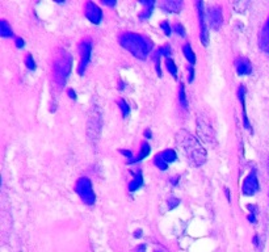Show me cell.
I'll use <instances>...</instances> for the list:
<instances>
[{
    "instance_id": "obj_37",
    "label": "cell",
    "mask_w": 269,
    "mask_h": 252,
    "mask_svg": "<svg viewBox=\"0 0 269 252\" xmlns=\"http://www.w3.org/2000/svg\"><path fill=\"white\" fill-rule=\"evenodd\" d=\"M67 96L70 97L71 100H77L78 99L77 91L74 90V88H69V90H67Z\"/></svg>"
},
{
    "instance_id": "obj_33",
    "label": "cell",
    "mask_w": 269,
    "mask_h": 252,
    "mask_svg": "<svg viewBox=\"0 0 269 252\" xmlns=\"http://www.w3.org/2000/svg\"><path fill=\"white\" fill-rule=\"evenodd\" d=\"M194 78H196V70H194V66L188 65V82H189V83L194 82Z\"/></svg>"
},
{
    "instance_id": "obj_2",
    "label": "cell",
    "mask_w": 269,
    "mask_h": 252,
    "mask_svg": "<svg viewBox=\"0 0 269 252\" xmlns=\"http://www.w3.org/2000/svg\"><path fill=\"white\" fill-rule=\"evenodd\" d=\"M118 43L122 49L129 51L134 58L140 60L147 59L154 50V42L149 37L136 32H122L118 36Z\"/></svg>"
},
{
    "instance_id": "obj_20",
    "label": "cell",
    "mask_w": 269,
    "mask_h": 252,
    "mask_svg": "<svg viewBox=\"0 0 269 252\" xmlns=\"http://www.w3.org/2000/svg\"><path fill=\"white\" fill-rule=\"evenodd\" d=\"M259 47L261 51L269 54V33L265 27H262L259 33Z\"/></svg>"
},
{
    "instance_id": "obj_22",
    "label": "cell",
    "mask_w": 269,
    "mask_h": 252,
    "mask_svg": "<svg viewBox=\"0 0 269 252\" xmlns=\"http://www.w3.org/2000/svg\"><path fill=\"white\" fill-rule=\"evenodd\" d=\"M164 66H166V70L168 71V74H171V77L173 78V79H176L179 78V67H177L176 62L172 59V58H166L164 59Z\"/></svg>"
},
{
    "instance_id": "obj_21",
    "label": "cell",
    "mask_w": 269,
    "mask_h": 252,
    "mask_svg": "<svg viewBox=\"0 0 269 252\" xmlns=\"http://www.w3.org/2000/svg\"><path fill=\"white\" fill-rule=\"evenodd\" d=\"M0 36L3 38H12L15 36L14 29H12L11 24L6 19L0 20Z\"/></svg>"
},
{
    "instance_id": "obj_27",
    "label": "cell",
    "mask_w": 269,
    "mask_h": 252,
    "mask_svg": "<svg viewBox=\"0 0 269 252\" xmlns=\"http://www.w3.org/2000/svg\"><path fill=\"white\" fill-rule=\"evenodd\" d=\"M24 63H25V67H27L28 70L36 71V69H37L36 59H34V56L30 53H28L27 55H25V58H24Z\"/></svg>"
},
{
    "instance_id": "obj_16",
    "label": "cell",
    "mask_w": 269,
    "mask_h": 252,
    "mask_svg": "<svg viewBox=\"0 0 269 252\" xmlns=\"http://www.w3.org/2000/svg\"><path fill=\"white\" fill-rule=\"evenodd\" d=\"M150 154H151V146H150V143L147 142V141H143V142L141 143L140 151H138V154L134 156V159H131L130 162H127V164H138V163H141L142 160L146 159Z\"/></svg>"
},
{
    "instance_id": "obj_5",
    "label": "cell",
    "mask_w": 269,
    "mask_h": 252,
    "mask_svg": "<svg viewBox=\"0 0 269 252\" xmlns=\"http://www.w3.org/2000/svg\"><path fill=\"white\" fill-rule=\"evenodd\" d=\"M74 192L77 193L78 197L82 200V203L87 206H93L96 204V193L93 189V184L90 177L87 176H80L75 181L74 185Z\"/></svg>"
},
{
    "instance_id": "obj_38",
    "label": "cell",
    "mask_w": 269,
    "mask_h": 252,
    "mask_svg": "<svg viewBox=\"0 0 269 252\" xmlns=\"http://www.w3.org/2000/svg\"><path fill=\"white\" fill-rule=\"evenodd\" d=\"M247 221H248L249 223H252V225H256V223H257V216H256V214H248V216H247Z\"/></svg>"
},
{
    "instance_id": "obj_26",
    "label": "cell",
    "mask_w": 269,
    "mask_h": 252,
    "mask_svg": "<svg viewBox=\"0 0 269 252\" xmlns=\"http://www.w3.org/2000/svg\"><path fill=\"white\" fill-rule=\"evenodd\" d=\"M155 53L158 54V55L162 56V58H164V59H166V58H171V54H172V47H171V45L167 43V45L160 46L159 49L156 50Z\"/></svg>"
},
{
    "instance_id": "obj_1",
    "label": "cell",
    "mask_w": 269,
    "mask_h": 252,
    "mask_svg": "<svg viewBox=\"0 0 269 252\" xmlns=\"http://www.w3.org/2000/svg\"><path fill=\"white\" fill-rule=\"evenodd\" d=\"M176 143L193 167H201L205 164L208 153L203 143L199 142L198 137L193 136L186 130H180L176 133Z\"/></svg>"
},
{
    "instance_id": "obj_28",
    "label": "cell",
    "mask_w": 269,
    "mask_h": 252,
    "mask_svg": "<svg viewBox=\"0 0 269 252\" xmlns=\"http://www.w3.org/2000/svg\"><path fill=\"white\" fill-rule=\"evenodd\" d=\"M172 28H173V33H176L177 36L181 37V38H185V37H186V29H185V27H184L183 24L177 21V23L173 24Z\"/></svg>"
},
{
    "instance_id": "obj_47",
    "label": "cell",
    "mask_w": 269,
    "mask_h": 252,
    "mask_svg": "<svg viewBox=\"0 0 269 252\" xmlns=\"http://www.w3.org/2000/svg\"><path fill=\"white\" fill-rule=\"evenodd\" d=\"M154 252H167L166 249H158V251H154Z\"/></svg>"
},
{
    "instance_id": "obj_30",
    "label": "cell",
    "mask_w": 269,
    "mask_h": 252,
    "mask_svg": "<svg viewBox=\"0 0 269 252\" xmlns=\"http://www.w3.org/2000/svg\"><path fill=\"white\" fill-rule=\"evenodd\" d=\"M154 63H155V71L158 74V77L162 78L163 77V71H162V56L158 55L156 53H154Z\"/></svg>"
},
{
    "instance_id": "obj_7",
    "label": "cell",
    "mask_w": 269,
    "mask_h": 252,
    "mask_svg": "<svg viewBox=\"0 0 269 252\" xmlns=\"http://www.w3.org/2000/svg\"><path fill=\"white\" fill-rule=\"evenodd\" d=\"M197 19H198V29H199V41L204 46H208L210 42V28L208 23V15H206L205 3L198 0L196 2Z\"/></svg>"
},
{
    "instance_id": "obj_11",
    "label": "cell",
    "mask_w": 269,
    "mask_h": 252,
    "mask_svg": "<svg viewBox=\"0 0 269 252\" xmlns=\"http://www.w3.org/2000/svg\"><path fill=\"white\" fill-rule=\"evenodd\" d=\"M236 96L239 99L240 108H242V123L244 126V129H247L249 133H253L252 123L249 121L248 114H247V88L244 84H240L236 90Z\"/></svg>"
},
{
    "instance_id": "obj_39",
    "label": "cell",
    "mask_w": 269,
    "mask_h": 252,
    "mask_svg": "<svg viewBox=\"0 0 269 252\" xmlns=\"http://www.w3.org/2000/svg\"><path fill=\"white\" fill-rule=\"evenodd\" d=\"M136 252H147V244H146V243H141V244L137 245Z\"/></svg>"
},
{
    "instance_id": "obj_3",
    "label": "cell",
    "mask_w": 269,
    "mask_h": 252,
    "mask_svg": "<svg viewBox=\"0 0 269 252\" xmlns=\"http://www.w3.org/2000/svg\"><path fill=\"white\" fill-rule=\"evenodd\" d=\"M73 55L66 49H58L54 54L51 63V73H53L54 83L58 87H64L67 80L73 73Z\"/></svg>"
},
{
    "instance_id": "obj_29",
    "label": "cell",
    "mask_w": 269,
    "mask_h": 252,
    "mask_svg": "<svg viewBox=\"0 0 269 252\" xmlns=\"http://www.w3.org/2000/svg\"><path fill=\"white\" fill-rule=\"evenodd\" d=\"M160 29L163 30L164 36H167V37L172 36L173 28H172V25H171L170 21H168V20H163L162 23H160Z\"/></svg>"
},
{
    "instance_id": "obj_18",
    "label": "cell",
    "mask_w": 269,
    "mask_h": 252,
    "mask_svg": "<svg viewBox=\"0 0 269 252\" xmlns=\"http://www.w3.org/2000/svg\"><path fill=\"white\" fill-rule=\"evenodd\" d=\"M181 51H183L184 56H185L186 62H188V65H190V66H194L197 63V55L196 53H194V50H193L192 45H190L189 42H185L183 45V47H181Z\"/></svg>"
},
{
    "instance_id": "obj_34",
    "label": "cell",
    "mask_w": 269,
    "mask_h": 252,
    "mask_svg": "<svg viewBox=\"0 0 269 252\" xmlns=\"http://www.w3.org/2000/svg\"><path fill=\"white\" fill-rule=\"evenodd\" d=\"M15 46H16V49L19 50L25 47V40H24L23 37H17V38H15Z\"/></svg>"
},
{
    "instance_id": "obj_25",
    "label": "cell",
    "mask_w": 269,
    "mask_h": 252,
    "mask_svg": "<svg viewBox=\"0 0 269 252\" xmlns=\"http://www.w3.org/2000/svg\"><path fill=\"white\" fill-rule=\"evenodd\" d=\"M153 163H154V166L159 169V171H167V169H168V167H170V164H168V163H167L166 160L163 159V158H162V155H160V154H156V155L154 156Z\"/></svg>"
},
{
    "instance_id": "obj_6",
    "label": "cell",
    "mask_w": 269,
    "mask_h": 252,
    "mask_svg": "<svg viewBox=\"0 0 269 252\" xmlns=\"http://www.w3.org/2000/svg\"><path fill=\"white\" fill-rule=\"evenodd\" d=\"M78 51H79V63H78V74L83 77L87 69L90 66L93 53V41L91 37H84L78 43Z\"/></svg>"
},
{
    "instance_id": "obj_32",
    "label": "cell",
    "mask_w": 269,
    "mask_h": 252,
    "mask_svg": "<svg viewBox=\"0 0 269 252\" xmlns=\"http://www.w3.org/2000/svg\"><path fill=\"white\" fill-rule=\"evenodd\" d=\"M118 153H120L121 155L123 156V158H126L127 162H130L131 159H134V156H136L133 154V151H131V150H129V149H120L118 150Z\"/></svg>"
},
{
    "instance_id": "obj_36",
    "label": "cell",
    "mask_w": 269,
    "mask_h": 252,
    "mask_svg": "<svg viewBox=\"0 0 269 252\" xmlns=\"http://www.w3.org/2000/svg\"><path fill=\"white\" fill-rule=\"evenodd\" d=\"M101 4L108 8H114L117 6L116 0H101Z\"/></svg>"
},
{
    "instance_id": "obj_8",
    "label": "cell",
    "mask_w": 269,
    "mask_h": 252,
    "mask_svg": "<svg viewBox=\"0 0 269 252\" xmlns=\"http://www.w3.org/2000/svg\"><path fill=\"white\" fill-rule=\"evenodd\" d=\"M260 191V181L259 176H257V171L255 168L244 177L242 184V193L243 196L252 197L256 193Z\"/></svg>"
},
{
    "instance_id": "obj_35",
    "label": "cell",
    "mask_w": 269,
    "mask_h": 252,
    "mask_svg": "<svg viewBox=\"0 0 269 252\" xmlns=\"http://www.w3.org/2000/svg\"><path fill=\"white\" fill-rule=\"evenodd\" d=\"M247 209H248L249 214H256L257 216V213H259V208L255 204H247Z\"/></svg>"
},
{
    "instance_id": "obj_12",
    "label": "cell",
    "mask_w": 269,
    "mask_h": 252,
    "mask_svg": "<svg viewBox=\"0 0 269 252\" xmlns=\"http://www.w3.org/2000/svg\"><path fill=\"white\" fill-rule=\"evenodd\" d=\"M234 66H235V71L239 77H248L253 71L252 62L247 56H238L234 60Z\"/></svg>"
},
{
    "instance_id": "obj_41",
    "label": "cell",
    "mask_w": 269,
    "mask_h": 252,
    "mask_svg": "<svg viewBox=\"0 0 269 252\" xmlns=\"http://www.w3.org/2000/svg\"><path fill=\"white\" fill-rule=\"evenodd\" d=\"M252 244L255 245L256 248H257V247H260V236L257 235V234H255V235L252 236Z\"/></svg>"
},
{
    "instance_id": "obj_24",
    "label": "cell",
    "mask_w": 269,
    "mask_h": 252,
    "mask_svg": "<svg viewBox=\"0 0 269 252\" xmlns=\"http://www.w3.org/2000/svg\"><path fill=\"white\" fill-rule=\"evenodd\" d=\"M117 105L120 108L121 114H122L123 118H127V117L130 116V112H131V108H130L129 103H127L126 100L121 97V99L117 100Z\"/></svg>"
},
{
    "instance_id": "obj_10",
    "label": "cell",
    "mask_w": 269,
    "mask_h": 252,
    "mask_svg": "<svg viewBox=\"0 0 269 252\" xmlns=\"http://www.w3.org/2000/svg\"><path fill=\"white\" fill-rule=\"evenodd\" d=\"M84 16L93 25H100L104 20V11L95 2H87L84 4Z\"/></svg>"
},
{
    "instance_id": "obj_40",
    "label": "cell",
    "mask_w": 269,
    "mask_h": 252,
    "mask_svg": "<svg viewBox=\"0 0 269 252\" xmlns=\"http://www.w3.org/2000/svg\"><path fill=\"white\" fill-rule=\"evenodd\" d=\"M170 182H171V185H172V186L179 185L180 176H172V177H171V179H170Z\"/></svg>"
},
{
    "instance_id": "obj_46",
    "label": "cell",
    "mask_w": 269,
    "mask_h": 252,
    "mask_svg": "<svg viewBox=\"0 0 269 252\" xmlns=\"http://www.w3.org/2000/svg\"><path fill=\"white\" fill-rule=\"evenodd\" d=\"M265 28H266V30H268V33H269V16H268V20H266Z\"/></svg>"
},
{
    "instance_id": "obj_44",
    "label": "cell",
    "mask_w": 269,
    "mask_h": 252,
    "mask_svg": "<svg viewBox=\"0 0 269 252\" xmlns=\"http://www.w3.org/2000/svg\"><path fill=\"white\" fill-rule=\"evenodd\" d=\"M133 236L136 239H141L143 236V231H142V229H137L136 231L133 232Z\"/></svg>"
},
{
    "instance_id": "obj_14",
    "label": "cell",
    "mask_w": 269,
    "mask_h": 252,
    "mask_svg": "<svg viewBox=\"0 0 269 252\" xmlns=\"http://www.w3.org/2000/svg\"><path fill=\"white\" fill-rule=\"evenodd\" d=\"M158 6H159L160 10L163 11V12H166V14L177 15L181 12V10H183L184 3L181 0H164V2L159 3Z\"/></svg>"
},
{
    "instance_id": "obj_45",
    "label": "cell",
    "mask_w": 269,
    "mask_h": 252,
    "mask_svg": "<svg viewBox=\"0 0 269 252\" xmlns=\"http://www.w3.org/2000/svg\"><path fill=\"white\" fill-rule=\"evenodd\" d=\"M117 88H118V91H121V92H122V91L126 88V83H125L123 80H120V82H118V84H117Z\"/></svg>"
},
{
    "instance_id": "obj_31",
    "label": "cell",
    "mask_w": 269,
    "mask_h": 252,
    "mask_svg": "<svg viewBox=\"0 0 269 252\" xmlns=\"http://www.w3.org/2000/svg\"><path fill=\"white\" fill-rule=\"evenodd\" d=\"M181 204V200L179 197H168L167 199V206H168V210H175L177 206Z\"/></svg>"
},
{
    "instance_id": "obj_17",
    "label": "cell",
    "mask_w": 269,
    "mask_h": 252,
    "mask_svg": "<svg viewBox=\"0 0 269 252\" xmlns=\"http://www.w3.org/2000/svg\"><path fill=\"white\" fill-rule=\"evenodd\" d=\"M145 185V177H143L142 171H137V172H133V179L130 180L129 184H127V191L130 193H134L137 191H140L142 186Z\"/></svg>"
},
{
    "instance_id": "obj_15",
    "label": "cell",
    "mask_w": 269,
    "mask_h": 252,
    "mask_svg": "<svg viewBox=\"0 0 269 252\" xmlns=\"http://www.w3.org/2000/svg\"><path fill=\"white\" fill-rule=\"evenodd\" d=\"M140 3L143 6V10L138 14V19H140L141 21L149 20L151 15H153L154 10H155L156 2L155 0H141Z\"/></svg>"
},
{
    "instance_id": "obj_9",
    "label": "cell",
    "mask_w": 269,
    "mask_h": 252,
    "mask_svg": "<svg viewBox=\"0 0 269 252\" xmlns=\"http://www.w3.org/2000/svg\"><path fill=\"white\" fill-rule=\"evenodd\" d=\"M206 15H208V23H209V28L213 30H220L223 25V11L221 6L218 4H213L206 10Z\"/></svg>"
},
{
    "instance_id": "obj_23",
    "label": "cell",
    "mask_w": 269,
    "mask_h": 252,
    "mask_svg": "<svg viewBox=\"0 0 269 252\" xmlns=\"http://www.w3.org/2000/svg\"><path fill=\"white\" fill-rule=\"evenodd\" d=\"M160 155H162V158H163L164 160H166L168 164H171V163H175L177 160V153L176 150L175 149H166L163 150V151H160Z\"/></svg>"
},
{
    "instance_id": "obj_42",
    "label": "cell",
    "mask_w": 269,
    "mask_h": 252,
    "mask_svg": "<svg viewBox=\"0 0 269 252\" xmlns=\"http://www.w3.org/2000/svg\"><path fill=\"white\" fill-rule=\"evenodd\" d=\"M223 192H225V196H226L227 203L231 204V192H230V189L227 188V186H225V189H223Z\"/></svg>"
},
{
    "instance_id": "obj_49",
    "label": "cell",
    "mask_w": 269,
    "mask_h": 252,
    "mask_svg": "<svg viewBox=\"0 0 269 252\" xmlns=\"http://www.w3.org/2000/svg\"><path fill=\"white\" fill-rule=\"evenodd\" d=\"M268 167H269V166H268Z\"/></svg>"
},
{
    "instance_id": "obj_19",
    "label": "cell",
    "mask_w": 269,
    "mask_h": 252,
    "mask_svg": "<svg viewBox=\"0 0 269 252\" xmlns=\"http://www.w3.org/2000/svg\"><path fill=\"white\" fill-rule=\"evenodd\" d=\"M177 100H179V105L181 109L186 110L189 108V101H188V95H186L185 84L179 83V90H177Z\"/></svg>"
},
{
    "instance_id": "obj_4",
    "label": "cell",
    "mask_w": 269,
    "mask_h": 252,
    "mask_svg": "<svg viewBox=\"0 0 269 252\" xmlns=\"http://www.w3.org/2000/svg\"><path fill=\"white\" fill-rule=\"evenodd\" d=\"M104 126V114L103 109L99 105H92V108L88 112V118H87V137L88 140L96 145L100 140L101 132Z\"/></svg>"
},
{
    "instance_id": "obj_43",
    "label": "cell",
    "mask_w": 269,
    "mask_h": 252,
    "mask_svg": "<svg viewBox=\"0 0 269 252\" xmlns=\"http://www.w3.org/2000/svg\"><path fill=\"white\" fill-rule=\"evenodd\" d=\"M143 137H145L146 140H151V138H153V132H151V129L145 130V132H143Z\"/></svg>"
},
{
    "instance_id": "obj_13",
    "label": "cell",
    "mask_w": 269,
    "mask_h": 252,
    "mask_svg": "<svg viewBox=\"0 0 269 252\" xmlns=\"http://www.w3.org/2000/svg\"><path fill=\"white\" fill-rule=\"evenodd\" d=\"M197 133H198V138L208 143H212V140L216 137L209 123L199 118H197Z\"/></svg>"
},
{
    "instance_id": "obj_48",
    "label": "cell",
    "mask_w": 269,
    "mask_h": 252,
    "mask_svg": "<svg viewBox=\"0 0 269 252\" xmlns=\"http://www.w3.org/2000/svg\"><path fill=\"white\" fill-rule=\"evenodd\" d=\"M268 200H269V191H268Z\"/></svg>"
}]
</instances>
